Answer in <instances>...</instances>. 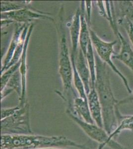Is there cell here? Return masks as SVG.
Listing matches in <instances>:
<instances>
[{"instance_id":"cell-10","label":"cell","mask_w":133,"mask_h":149,"mask_svg":"<svg viewBox=\"0 0 133 149\" xmlns=\"http://www.w3.org/2000/svg\"><path fill=\"white\" fill-rule=\"evenodd\" d=\"M67 112L81 117L80 119L87 123H94L89 110L88 100H84L81 97H75L72 107L70 109H67Z\"/></svg>"},{"instance_id":"cell-1","label":"cell","mask_w":133,"mask_h":149,"mask_svg":"<svg viewBox=\"0 0 133 149\" xmlns=\"http://www.w3.org/2000/svg\"><path fill=\"white\" fill-rule=\"evenodd\" d=\"M95 59L96 64L95 88L101 104L103 128L110 135L117 128L118 115L120 113L118 105L120 102L115 98L112 92L108 65L102 61L97 54H95Z\"/></svg>"},{"instance_id":"cell-14","label":"cell","mask_w":133,"mask_h":149,"mask_svg":"<svg viewBox=\"0 0 133 149\" xmlns=\"http://www.w3.org/2000/svg\"><path fill=\"white\" fill-rule=\"evenodd\" d=\"M85 2H81V31L79 34V42L80 48L83 51L84 56H86L88 49V45L89 40L91 39L90 33H89V27H88V24L86 19L84 16V10Z\"/></svg>"},{"instance_id":"cell-27","label":"cell","mask_w":133,"mask_h":149,"mask_svg":"<svg viewBox=\"0 0 133 149\" xmlns=\"http://www.w3.org/2000/svg\"><path fill=\"white\" fill-rule=\"evenodd\" d=\"M64 149V148H42V149Z\"/></svg>"},{"instance_id":"cell-5","label":"cell","mask_w":133,"mask_h":149,"mask_svg":"<svg viewBox=\"0 0 133 149\" xmlns=\"http://www.w3.org/2000/svg\"><path fill=\"white\" fill-rule=\"evenodd\" d=\"M89 30L91 42L95 50L97 53V55L99 56L102 61L109 66L113 70V71L121 78L127 91L129 93H131L132 90L130 88L126 78L117 69L116 66L115 65L112 61V54L114 53V46L116 44L117 41H113L112 42H106L98 37L97 35L90 27Z\"/></svg>"},{"instance_id":"cell-11","label":"cell","mask_w":133,"mask_h":149,"mask_svg":"<svg viewBox=\"0 0 133 149\" xmlns=\"http://www.w3.org/2000/svg\"><path fill=\"white\" fill-rule=\"evenodd\" d=\"M75 64L78 74L84 85L86 95H88L91 91V77L86 57L81 48L79 50L78 57L76 62L75 61Z\"/></svg>"},{"instance_id":"cell-19","label":"cell","mask_w":133,"mask_h":149,"mask_svg":"<svg viewBox=\"0 0 133 149\" xmlns=\"http://www.w3.org/2000/svg\"><path fill=\"white\" fill-rule=\"evenodd\" d=\"M118 121L122 120L121 123L118 126L110 135L109 137L111 139H113V137L119 134L120 132L124 130H129L133 131V118L129 117L128 116H124L119 113L118 115Z\"/></svg>"},{"instance_id":"cell-9","label":"cell","mask_w":133,"mask_h":149,"mask_svg":"<svg viewBox=\"0 0 133 149\" xmlns=\"http://www.w3.org/2000/svg\"><path fill=\"white\" fill-rule=\"evenodd\" d=\"M87 97L89 110L93 120L96 125L103 128L101 104L95 87L91 88V91L87 95Z\"/></svg>"},{"instance_id":"cell-15","label":"cell","mask_w":133,"mask_h":149,"mask_svg":"<svg viewBox=\"0 0 133 149\" xmlns=\"http://www.w3.org/2000/svg\"><path fill=\"white\" fill-rule=\"evenodd\" d=\"M27 24H23L20 25L19 26L17 27L15 29L14 36H13L10 45V47L8 48V50L5 59L3 63V67L1 69V74L6 71L7 67L10 63V61L14 56L15 49L17 48V46L19 43L22 31Z\"/></svg>"},{"instance_id":"cell-6","label":"cell","mask_w":133,"mask_h":149,"mask_svg":"<svg viewBox=\"0 0 133 149\" xmlns=\"http://www.w3.org/2000/svg\"><path fill=\"white\" fill-rule=\"evenodd\" d=\"M71 119L79 126L84 132L93 140L100 144H104L112 149H126L125 148L117 142L111 139L109 135L103 128L98 126L94 124L85 122L82 119L70 112H67Z\"/></svg>"},{"instance_id":"cell-22","label":"cell","mask_w":133,"mask_h":149,"mask_svg":"<svg viewBox=\"0 0 133 149\" xmlns=\"http://www.w3.org/2000/svg\"><path fill=\"white\" fill-rule=\"evenodd\" d=\"M25 3H15V2H1V13L5 12H12L15 10H19L21 9L27 8V7Z\"/></svg>"},{"instance_id":"cell-7","label":"cell","mask_w":133,"mask_h":149,"mask_svg":"<svg viewBox=\"0 0 133 149\" xmlns=\"http://www.w3.org/2000/svg\"><path fill=\"white\" fill-rule=\"evenodd\" d=\"M42 12H34L27 8L12 12L1 13V20L8 19L13 22L27 24L37 19L53 20L52 17Z\"/></svg>"},{"instance_id":"cell-13","label":"cell","mask_w":133,"mask_h":149,"mask_svg":"<svg viewBox=\"0 0 133 149\" xmlns=\"http://www.w3.org/2000/svg\"><path fill=\"white\" fill-rule=\"evenodd\" d=\"M81 10L78 8L76 14L73 17L70 26L71 41H72V53L71 55L75 57L79 42V34L81 31Z\"/></svg>"},{"instance_id":"cell-12","label":"cell","mask_w":133,"mask_h":149,"mask_svg":"<svg viewBox=\"0 0 133 149\" xmlns=\"http://www.w3.org/2000/svg\"><path fill=\"white\" fill-rule=\"evenodd\" d=\"M117 35L121 41V50L118 54L113 55L112 58L121 61L133 73V50L130 44L119 31H118Z\"/></svg>"},{"instance_id":"cell-20","label":"cell","mask_w":133,"mask_h":149,"mask_svg":"<svg viewBox=\"0 0 133 149\" xmlns=\"http://www.w3.org/2000/svg\"><path fill=\"white\" fill-rule=\"evenodd\" d=\"M120 9L123 17L133 24V3L131 1H124L119 2Z\"/></svg>"},{"instance_id":"cell-17","label":"cell","mask_w":133,"mask_h":149,"mask_svg":"<svg viewBox=\"0 0 133 149\" xmlns=\"http://www.w3.org/2000/svg\"><path fill=\"white\" fill-rule=\"evenodd\" d=\"M71 60L72 64V69H73V79L75 86L79 94V97L84 98V100H88V97L86 95V90L84 88V85L82 80H81L79 74H78L76 64H75V57L71 56Z\"/></svg>"},{"instance_id":"cell-16","label":"cell","mask_w":133,"mask_h":149,"mask_svg":"<svg viewBox=\"0 0 133 149\" xmlns=\"http://www.w3.org/2000/svg\"><path fill=\"white\" fill-rule=\"evenodd\" d=\"M86 57L87 60L88 66L91 73V88H94L95 87V84L96 81V64H95V54L93 51L91 39L89 40Z\"/></svg>"},{"instance_id":"cell-26","label":"cell","mask_w":133,"mask_h":149,"mask_svg":"<svg viewBox=\"0 0 133 149\" xmlns=\"http://www.w3.org/2000/svg\"><path fill=\"white\" fill-rule=\"evenodd\" d=\"M106 146V145L104 144H101L100 145L99 147L97 149H102L105 146Z\"/></svg>"},{"instance_id":"cell-3","label":"cell","mask_w":133,"mask_h":149,"mask_svg":"<svg viewBox=\"0 0 133 149\" xmlns=\"http://www.w3.org/2000/svg\"><path fill=\"white\" fill-rule=\"evenodd\" d=\"M29 105L26 103L14 115L1 120L2 134H31Z\"/></svg>"},{"instance_id":"cell-28","label":"cell","mask_w":133,"mask_h":149,"mask_svg":"<svg viewBox=\"0 0 133 149\" xmlns=\"http://www.w3.org/2000/svg\"><path fill=\"white\" fill-rule=\"evenodd\" d=\"M128 116H129V117H131V118H133V115H129Z\"/></svg>"},{"instance_id":"cell-25","label":"cell","mask_w":133,"mask_h":149,"mask_svg":"<svg viewBox=\"0 0 133 149\" xmlns=\"http://www.w3.org/2000/svg\"><path fill=\"white\" fill-rule=\"evenodd\" d=\"M127 24L128 26V36L132 44H133V24H132L131 22L128 20H127Z\"/></svg>"},{"instance_id":"cell-21","label":"cell","mask_w":133,"mask_h":149,"mask_svg":"<svg viewBox=\"0 0 133 149\" xmlns=\"http://www.w3.org/2000/svg\"><path fill=\"white\" fill-rule=\"evenodd\" d=\"M21 61H19L14 66H12L10 68L4 72L1 77V90L2 91L5 88L8 82L12 76L14 74L15 72L17 71L20 67Z\"/></svg>"},{"instance_id":"cell-23","label":"cell","mask_w":133,"mask_h":149,"mask_svg":"<svg viewBox=\"0 0 133 149\" xmlns=\"http://www.w3.org/2000/svg\"><path fill=\"white\" fill-rule=\"evenodd\" d=\"M21 107L19 105L17 107L8 108V109H2L1 113V120L6 118L8 117H10L15 113L17 110H19Z\"/></svg>"},{"instance_id":"cell-8","label":"cell","mask_w":133,"mask_h":149,"mask_svg":"<svg viewBox=\"0 0 133 149\" xmlns=\"http://www.w3.org/2000/svg\"><path fill=\"white\" fill-rule=\"evenodd\" d=\"M33 24H31L29 28V31L27 33V36L25 39L24 45V51L22 53V56L20 58V67L19 68L20 74L22 75V95L19 98V106L22 107L27 103L26 102V73H27V64H26V53L27 49L29 44V41L31 37V34L32 32Z\"/></svg>"},{"instance_id":"cell-2","label":"cell","mask_w":133,"mask_h":149,"mask_svg":"<svg viewBox=\"0 0 133 149\" xmlns=\"http://www.w3.org/2000/svg\"><path fill=\"white\" fill-rule=\"evenodd\" d=\"M2 149H38L48 148L75 147L80 149H91L66 137L46 136L33 134H2Z\"/></svg>"},{"instance_id":"cell-29","label":"cell","mask_w":133,"mask_h":149,"mask_svg":"<svg viewBox=\"0 0 133 149\" xmlns=\"http://www.w3.org/2000/svg\"></svg>"},{"instance_id":"cell-24","label":"cell","mask_w":133,"mask_h":149,"mask_svg":"<svg viewBox=\"0 0 133 149\" xmlns=\"http://www.w3.org/2000/svg\"><path fill=\"white\" fill-rule=\"evenodd\" d=\"M91 1H85V6L86 7V13H87V22L88 23V26L91 24Z\"/></svg>"},{"instance_id":"cell-18","label":"cell","mask_w":133,"mask_h":149,"mask_svg":"<svg viewBox=\"0 0 133 149\" xmlns=\"http://www.w3.org/2000/svg\"><path fill=\"white\" fill-rule=\"evenodd\" d=\"M5 88L9 89L12 91L15 90L20 98L22 93V79L19 70H18L14 73L8 81L4 89Z\"/></svg>"},{"instance_id":"cell-4","label":"cell","mask_w":133,"mask_h":149,"mask_svg":"<svg viewBox=\"0 0 133 149\" xmlns=\"http://www.w3.org/2000/svg\"><path fill=\"white\" fill-rule=\"evenodd\" d=\"M62 30L63 27H61L59 71L62 80L65 93L68 95H69L67 99L70 100H72V96L74 97L76 94L72 88L73 71L72 64L69 56V50L67 44L66 34Z\"/></svg>"}]
</instances>
